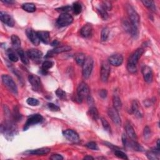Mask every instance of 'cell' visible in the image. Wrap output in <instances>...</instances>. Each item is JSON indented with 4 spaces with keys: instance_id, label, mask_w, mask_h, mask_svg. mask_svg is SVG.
Masks as SVG:
<instances>
[{
    "instance_id": "6da1fadb",
    "label": "cell",
    "mask_w": 160,
    "mask_h": 160,
    "mask_svg": "<svg viewBox=\"0 0 160 160\" xmlns=\"http://www.w3.org/2000/svg\"><path fill=\"white\" fill-rule=\"evenodd\" d=\"M89 91H89L88 85L85 82H81L77 88L76 101H78L79 103H81L83 99L86 98L89 95Z\"/></svg>"
},
{
    "instance_id": "7a4b0ae2",
    "label": "cell",
    "mask_w": 160,
    "mask_h": 160,
    "mask_svg": "<svg viewBox=\"0 0 160 160\" xmlns=\"http://www.w3.org/2000/svg\"><path fill=\"white\" fill-rule=\"evenodd\" d=\"M94 65V61L91 57L88 56L86 58L84 64L83 65V71L82 74L83 78L85 79H88L90 76Z\"/></svg>"
},
{
    "instance_id": "3957f363",
    "label": "cell",
    "mask_w": 160,
    "mask_h": 160,
    "mask_svg": "<svg viewBox=\"0 0 160 160\" xmlns=\"http://www.w3.org/2000/svg\"><path fill=\"white\" fill-rule=\"evenodd\" d=\"M126 9L127 13L129 16L130 21L134 25V26H135L136 27L138 28L139 24L140 18H139V15L138 14V13L130 4H127Z\"/></svg>"
},
{
    "instance_id": "277c9868",
    "label": "cell",
    "mask_w": 160,
    "mask_h": 160,
    "mask_svg": "<svg viewBox=\"0 0 160 160\" xmlns=\"http://www.w3.org/2000/svg\"><path fill=\"white\" fill-rule=\"evenodd\" d=\"M1 78L3 84L9 90L15 94H18V87L13 79L8 74H4L2 76Z\"/></svg>"
},
{
    "instance_id": "5b68a950",
    "label": "cell",
    "mask_w": 160,
    "mask_h": 160,
    "mask_svg": "<svg viewBox=\"0 0 160 160\" xmlns=\"http://www.w3.org/2000/svg\"><path fill=\"white\" fill-rule=\"evenodd\" d=\"M73 21V16L69 13H62L57 20V24L60 27H65Z\"/></svg>"
},
{
    "instance_id": "8992f818",
    "label": "cell",
    "mask_w": 160,
    "mask_h": 160,
    "mask_svg": "<svg viewBox=\"0 0 160 160\" xmlns=\"http://www.w3.org/2000/svg\"><path fill=\"white\" fill-rule=\"evenodd\" d=\"M28 80L33 91L40 92L41 90L42 84L39 76L35 74H30L28 76Z\"/></svg>"
},
{
    "instance_id": "52a82bcc",
    "label": "cell",
    "mask_w": 160,
    "mask_h": 160,
    "mask_svg": "<svg viewBox=\"0 0 160 160\" xmlns=\"http://www.w3.org/2000/svg\"><path fill=\"white\" fill-rule=\"evenodd\" d=\"M110 64L107 61H103L101 64V67L100 70V76L101 80L103 82H107L110 76L111 68L110 66Z\"/></svg>"
},
{
    "instance_id": "ba28073f",
    "label": "cell",
    "mask_w": 160,
    "mask_h": 160,
    "mask_svg": "<svg viewBox=\"0 0 160 160\" xmlns=\"http://www.w3.org/2000/svg\"><path fill=\"white\" fill-rule=\"evenodd\" d=\"M43 120V117L40 114H33L27 119V123L24 126V130L26 131L31 126L41 123Z\"/></svg>"
},
{
    "instance_id": "9c48e42d",
    "label": "cell",
    "mask_w": 160,
    "mask_h": 160,
    "mask_svg": "<svg viewBox=\"0 0 160 160\" xmlns=\"http://www.w3.org/2000/svg\"><path fill=\"white\" fill-rule=\"evenodd\" d=\"M16 129L14 125H13L11 123H6L4 125H1V132L4 133V136L6 138L11 137L16 134Z\"/></svg>"
},
{
    "instance_id": "30bf717a",
    "label": "cell",
    "mask_w": 160,
    "mask_h": 160,
    "mask_svg": "<svg viewBox=\"0 0 160 160\" xmlns=\"http://www.w3.org/2000/svg\"><path fill=\"white\" fill-rule=\"evenodd\" d=\"M108 116L111 118L113 122L118 126H121V119L119 115L118 111L114 108H110L108 110Z\"/></svg>"
},
{
    "instance_id": "8fae6325",
    "label": "cell",
    "mask_w": 160,
    "mask_h": 160,
    "mask_svg": "<svg viewBox=\"0 0 160 160\" xmlns=\"http://www.w3.org/2000/svg\"><path fill=\"white\" fill-rule=\"evenodd\" d=\"M63 134L69 142L77 143L80 141L78 134L73 130H66L63 132Z\"/></svg>"
},
{
    "instance_id": "7c38bea8",
    "label": "cell",
    "mask_w": 160,
    "mask_h": 160,
    "mask_svg": "<svg viewBox=\"0 0 160 160\" xmlns=\"http://www.w3.org/2000/svg\"><path fill=\"white\" fill-rule=\"evenodd\" d=\"M123 24L125 30L131 34L133 37L136 38L138 36V28L134 26L129 20L124 21Z\"/></svg>"
},
{
    "instance_id": "4fadbf2b",
    "label": "cell",
    "mask_w": 160,
    "mask_h": 160,
    "mask_svg": "<svg viewBox=\"0 0 160 160\" xmlns=\"http://www.w3.org/2000/svg\"><path fill=\"white\" fill-rule=\"evenodd\" d=\"M143 53H144V49L143 48L137 49L135 52L130 55L128 63H130L133 64V65H136V64L138 63L139 58L142 57Z\"/></svg>"
},
{
    "instance_id": "5bb4252c",
    "label": "cell",
    "mask_w": 160,
    "mask_h": 160,
    "mask_svg": "<svg viewBox=\"0 0 160 160\" xmlns=\"http://www.w3.org/2000/svg\"><path fill=\"white\" fill-rule=\"evenodd\" d=\"M26 33L29 38L30 41L33 43L35 46H38L40 43V40L38 36L37 32H35L33 29L31 28H28L26 31Z\"/></svg>"
},
{
    "instance_id": "9a60e30c",
    "label": "cell",
    "mask_w": 160,
    "mask_h": 160,
    "mask_svg": "<svg viewBox=\"0 0 160 160\" xmlns=\"http://www.w3.org/2000/svg\"><path fill=\"white\" fill-rule=\"evenodd\" d=\"M123 62V57L120 54L113 55L108 58V63L114 66H119L122 65Z\"/></svg>"
},
{
    "instance_id": "2e32d148",
    "label": "cell",
    "mask_w": 160,
    "mask_h": 160,
    "mask_svg": "<svg viewBox=\"0 0 160 160\" xmlns=\"http://www.w3.org/2000/svg\"><path fill=\"white\" fill-rule=\"evenodd\" d=\"M0 18L2 22H3L6 25L10 27H13L15 25V21L12 16L7 13L6 12L1 11L0 12Z\"/></svg>"
},
{
    "instance_id": "e0dca14e",
    "label": "cell",
    "mask_w": 160,
    "mask_h": 160,
    "mask_svg": "<svg viewBox=\"0 0 160 160\" xmlns=\"http://www.w3.org/2000/svg\"><path fill=\"white\" fill-rule=\"evenodd\" d=\"M142 74L143 75L144 80L146 83H150L152 82L153 79V73L152 69L150 67L144 66L142 68Z\"/></svg>"
},
{
    "instance_id": "ac0fdd59",
    "label": "cell",
    "mask_w": 160,
    "mask_h": 160,
    "mask_svg": "<svg viewBox=\"0 0 160 160\" xmlns=\"http://www.w3.org/2000/svg\"><path fill=\"white\" fill-rule=\"evenodd\" d=\"M93 33V26L91 24L87 23L83 26L81 29L80 33L81 36L84 38L91 37Z\"/></svg>"
},
{
    "instance_id": "d6986e66",
    "label": "cell",
    "mask_w": 160,
    "mask_h": 160,
    "mask_svg": "<svg viewBox=\"0 0 160 160\" xmlns=\"http://www.w3.org/2000/svg\"><path fill=\"white\" fill-rule=\"evenodd\" d=\"M27 54L29 58L32 60H39L43 56V53L41 51L36 49H28L27 52Z\"/></svg>"
},
{
    "instance_id": "ffe728a7",
    "label": "cell",
    "mask_w": 160,
    "mask_h": 160,
    "mask_svg": "<svg viewBox=\"0 0 160 160\" xmlns=\"http://www.w3.org/2000/svg\"><path fill=\"white\" fill-rule=\"evenodd\" d=\"M125 130L126 132V134L130 137L132 140L133 141H136L138 138L136 133L134 131V128L132 127V126L130 123H127L125 126Z\"/></svg>"
},
{
    "instance_id": "44dd1931",
    "label": "cell",
    "mask_w": 160,
    "mask_h": 160,
    "mask_svg": "<svg viewBox=\"0 0 160 160\" xmlns=\"http://www.w3.org/2000/svg\"><path fill=\"white\" fill-rule=\"evenodd\" d=\"M37 34L41 41L45 44H48L49 43L50 37H49V33L48 31H38Z\"/></svg>"
},
{
    "instance_id": "7402d4cb",
    "label": "cell",
    "mask_w": 160,
    "mask_h": 160,
    "mask_svg": "<svg viewBox=\"0 0 160 160\" xmlns=\"http://www.w3.org/2000/svg\"><path fill=\"white\" fill-rule=\"evenodd\" d=\"M131 110H132L133 113L136 116H137L138 118L142 117L143 114H142V112H141V111L139 110V103L137 101L134 100L133 101L132 106H131Z\"/></svg>"
},
{
    "instance_id": "603a6c76",
    "label": "cell",
    "mask_w": 160,
    "mask_h": 160,
    "mask_svg": "<svg viewBox=\"0 0 160 160\" xmlns=\"http://www.w3.org/2000/svg\"><path fill=\"white\" fill-rule=\"evenodd\" d=\"M147 157L150 159H159V150L156 148H153L147 152Z\"/></svg>"
},
{
    "instance_id": "cb8c5ba5",
    "label": "cell",
    "mask_w": 160,
    "mask_h": 160,
    "mask_svg": "<svg viewBox=\"0 0 160 160\" xmlns=\"http://www.w3.org/2000/svg\"><path fill=\"white\" fill-rule=\"evenodd\" d=\"M51 149L49 148H38L36 150H33L29 151V153L31 155H45L48 154L50 152Z\"/></svg>"
},
{
    "instance_id": "d4e9b609",
    "label": "cell",
    "mask_w": 160,
    "mask_h": 160,
    "mask_svg": "<svg viewBox=\"0 0 160 160\" xmlns=\"http://www.w3.org/2000/svg\"><path fill=\"white\" fill-rule=\"evenodd\" d=\"M17 53L20 56V59L22 61L23 63H24V65H28L29 64V58L28 56L27 53H25L24 51L21 48H18L17 49Z\"/></svg>"
},
{
    "instance_id": "484cf974",
    "label": "cell",
    "mask_w": 160,
    "mask_h": 160,
    "mask_svg": "<svg viewBox=\"0 0 160 160\" xmlns=\"http://www.w3.org/2000/svg\"><path fill=\"white\" fill-rule=\"evenodd\" d=\"M113 104L114 106V108L118 111L121 110L122 108V102L121 99L117 95H114L113 97Z\"/></svg>"
},
{
    "instance_id": "4316f807",
    "label": "cell",
    "mask_w": 160,
    "mask_h": 160,
    "mask_svg": "<svg viewBox=\"0 0 160 160\" xmlns=\"http://www.w3.org/2000/svg\"><path fill=\"white\" fill-rule=\"evenodd\" d=\"M72 50V47H70L69 46L67 45H64V46H61L55 48L54 49H52V52L54 55L55 54H59L64 52H67L69 51Z\"/></svg>"
},
{
    "instance_id": "83f0119b",
    "label": "cell",
    "mask_w": 160,
    "mask_h": 160,
    "mask_svg": "<svg viewBox=\"0 0 160 160\" xmlns=\"http://www.w3.org/2000/svg\"><path fill=\"white\" fill-rule=\"evenodd\" d=\"M88 114L93 120L97 121L99 118V113L97 108L94 106H90L88 111Z\"/></svg>"
},
{
    "instance_id": "f1b7e54d",
    "label": "cell",
    "mask_w": 160,
    "mask_h": 160,
    "mask_svg": "<svg viewBox=\"0 0 160 160\" xmlns=\"http://www.w3.org/2000/svg\"><path fill=\"white\" fill-rule=\"evenodd\" d=\"M22 8L28 13H33L36 11V8L33 3H27L22 5Z\"/></svg>"
},
{
    "instance_id": "f546056e",
    "label": "cell",
    "mask_w": 160,
    "mask_h": 160,
    "mask_svg": "<svg viewBox=\"0 0 160 160\" xmlns=\"http://www.w3.org/2000/svg\"><path fill=\"white\" fill-rule=\"evenodd\" d=\"M74 60L78 65L83 66L86 60L85 55L81 53L76 54L74 56Z\"/></svg>"
},
{
    "instance_id": "4dcf8cb0",
    "label": "cell",
    "mask_w": 160,
    "mask_h": 160,
    "mask_svg": "<svg viewBox=\"0 0 160 160\" xmlns=\"http://www.w3.org/2000/svg\"><path fill=\"white\" fill-rule=\"evenodd\" d=\"M11 43L12 45L15 48H16L17 49L18 48H20L21 46V40L20 39V38H19L17 35H12L11 37Z\"/></svg>"
},
{
    "instance_id": "1f68e13d",
    "label": "cell",
    "mask_w": 160,
    "mask_h": 160,
    "mask_svg": "<svg viewBox=\"0 0 160 160\" xmlns=\"http://www.w3.org/2000/svg\"><path fill=\"white\" fill-rule=\"evenodd\" d=\"M53 66V63L51 61H45L42 64V68L41 70L44 73L48 72V70L50 68H52Z\"/></svg>"
},
{
    "instance_id": "d6a6232c",
    "label": "cell",
    "mask_w": 160,
    "mask_h": 160,
    "mask_svg": "<svg viewBox=\"0 0 160 160\" xmlns=\"http://www.w3.org/2000/svg\"><path fill=\"white\" fill-rule=\"evenodd\" d=\"M143 4L146 6V8H148L149 10H150L152 11H156V6L155 4V3L153 1H147V0H145V1H142Z\"/></svg>"
},
{
    "instance_id": "836d02e7",
    "label": "cell",
    "mask_w": 160,
    "mask_h": 160,
    "mask_svg": "<svg viewBox=\"0 0 160 160\" xmlns=\"http://www.w3.org/2000/svg\"><path fill=\"white\" fill-rule=\"evenodd\" d=\"M98 11L99 12L100 15H101V17L103 18L104 20H107L108 18V14L107 10L106 9H105L101 4L100 5V6L98 8Z\"/></svg>"
},
{
    "instance_id": "e575fe53",
    "label": "cell",
    "mask_w": 160,
    "mask_h": 160,
    "mask_svg": "<svg viewBox=\"0 0 160 160\" xmlns=\"http://www.w3.org/2000/svg\"><path fill=\"white\" fill-rule=\"evenodd\" d=\"M110 31L108 28L106 27L103 29V30L101 31V39L102 41H105L107 40L109 35H110Z\"/></svg>"
},
{
    "instance_id": "d590c367",
    "label": "cell",
    "mask_w": 160,
    "mask_h": 160,
    "mask_svg": "<svg viewBox=\"0 0 160 160\" xmlns=\"http://www.w3.org/2000/svg\"><path fill=\"white\" fill-rule=\"evenodd\" d=\"M8 56L10 60L13 62H17L18 61V56L15 54L14 52H13L12 49H8Z\"/></svg>"
},
{
    "instance_id": "8d00e7d4",
    "label": "cell",
    "mask_w": 160,
    "mask_h": 160,
    "mask_svg": "<svg viewBox=\"0 0 160 160\" xmlns=\"http://www.w3.org/2000/svg\"><path fill=\"white\" fill-rule=\"evenodd\" d=\"M56 94L58 97L61 100H66V93L62 89L58 88L56 91Z\"/></svg>"
},
{
    "instance_id": "74e56055",
    "label": "cell",
    "mask_w": 160,
    "mask_h": 160,
    "mask_svg": "<svg viewBox=\"0 0 160 160\" xmlns=\"http://www.w3.org/2000/svg\"><path fill=\"white\" fill-rule=\"evenodd\" d=\"M73 10L74 11V13L76 15H78L80 14V13L81 12V10H82V7H81V5L80 4V3H79L78 2H76L73 4Z\"/></svg>"
},
{
    "instance_id": "f35d334b",
    "label": "cell",
    "mask_w": 160,
    "mask_h": 160,
    "mask_svg": "<svg viewBox=\"0 0 160 160\" xmlns=\"http://www.w3.org/2000/svg\"><path fill=\"white\" fill-rule=\"evenodd\" d=\"M114 155H116V156H117L119 158L123 159H128L127 155L125 154V153L123 151H121V150H114Z\"/></svg>"
},
{
    "instance_id": "ab89813d",
    "label": "cell",
    "mask_w": 160,
    "mask_h": 160,
    "mask_svg": "<svg viewBox=\"0 0 160 160\" xmlns=\"http://www.w3.org/2000/svg\"><path fill=\"white\" fill-rule=\"evenodd\" d=\"M72 10H73L72 7V6H63V7L56 9V10H57L58 11L61 12V13H68V12Z\"/></svg>"
},
{
    "instance_id": "60d3db41",
    "label": "cell",
    "mask_w": 160,
    "mask_h": 160,
    "mask_svg": "<svg viewBox=\"0 0 160 160\" xmlns=\"http://www.w3.org/2000/svg\"><path fill=\"white\" fill-rule=\"evenodd\" d=\"M101 123H102V125H103V126L104 128V129L107 131H111V127H110V124H109V123L107 121V120L103 118H101Z\"/></svg>"
},
{
    "instance_id": "b9f144b4",
    "label": "cell",
    "mask_w": 160,
    "mask_h": 160,
    "mask_svg": "<svg viewBox=\"0 0 160 160\" xmlns=\"http://www.w3.org/2000/svg\"><path fill=\"white\" fill-rule=\"evenodd\" d=\"M27 103L30 105V106H38V105H39L40 102L39 101H38V100L34 98H29L27 101Z\"/></svg>"
},
{
    "instance_id": "7bdbcfd3",
    "label": "cell",
    "mask_w": 160,
    "mask_h": 160,
    "mask_svg": "<svg viewBox=\"0 0 160 160\" xmlns=\"http://www.w3.org/2000/svg\"><path fill=\"white\" fill-rule=\"evenodd\" d=\"M127 69L131 73H135L137 72L136 65H133V64L128 63L127 64Z\"/></svg>"
},
{
    "instance_id": "ee69618b",
    "label": "cell",
    "mask_w": 160,
    "mask_h": 160,
    "mask_svg": "<svg viewBox=\"0 0 160 160\" xmlns=\"http://www.w3.org/2000/svg\"><path fill=\"white\" fill-rule=\"evenodd\" d=\"M86 146L88 148L91 149V150H98L99 149L97 143H95L94 142H91L88 143L86 145Z\"/></svg>"
},
{
    "instance_id": "f6af8a7d",
    "label": "cell",
    "mask_w": 160,
    "mask_h": 160,
    "mask_svg": "<svg viewBox=\"0 0 160 160\" xmlns=\"http://www.w3.org/2000/svg\"><path fill=\"white\" fill-rule=\"evenodd\" d=\"M48 106L49 110L52 111H59L60 110V108L58 106H57L52 103H48Z\"/></svg>"
},
{
    "instance_id": "bcb514c9",
    "label": "cell",
    "mask_w": 160,
    "mask_h": 160,
    "mask_svg": "<svg viewBox=\"0 0 160 160\" xmlns=\"http://www.w3.org/2000/svg\"><path fill=\"white\" fill-rule=\"evenodd\" d=\"M101 5L103 6V7L106 9L107 11L108 10H111V8H112V5H111V3L110 2V1H103L101 2Z\"/></svg>"
},
{
    "instance_id": "7dc6e473",
    "label": "cell",
    "mask_w": 160,
    "mask_h": 160,
    "mask_svg": "<svg viewBox=\"0 0 160 160\" xmlns=\"http://www.w3.org/2000/svg\"><path fill=\"white\" fill-rule=\"evenodd\" d=\"M144 136L145 138H149L151 135V130L148 126H146L144 129Z\"/></svg>"
},
{
    "instance_id": "c3c4849f",
    "label": "cell",
    "mask_w": 160,
    "mask_h": 160,
    "mask_svg": "<svg viewBox=\"0 0 160 160\" xmlns=\"http://www.w3.org/2000/svg\"><path fill=\"white\" fill-rule=\"evenodd\" d=\"M107 94H108V92L106 91V89H101V90H100L99 91V95L100 97L102 98H106L107 97Z\"/></svg>"
},
{
    "instance_id": "681fc988",
    "label": "cell",
    "mask_w": 160,
    "mask_h": 160,
    "mask_svg": "<svg viewBox=\"0 0 160 160\" xmlns=\"http://www.w3.org/2000/svg\"><path fill=\"white\" fill-rule=\"evenodd\" d=\"M50 159L52 160H63V157L59 154H54L50 157Z\"/></svg>"
},
{
    "instance_id": "f907efd6",
    "label": "cell",
    "mask_w": 160,
    "mask_h": 160,
    "mask_svg": "<svg viewBox=\"0 0 160 160\" xmlns=\"http://www.w3.org/2000/svg\"><path fill=\"white\" fill-rule=\"evenodd\" d=\"M86 99H87V102H88V105L90 106H93V105H94V101L93 98L91 97V96L89 95L88 97L86 98Z\"/></svg>"
},
{
    "instance_id": "816d5d0a",
    "label": "cell",
    "mask_w": 160,
    "mask_h": 160,
    "mask_svg": "<svg viewBox=\"0 0 160 160\" xmlns=\"http://www.w3.org/2000/svg\"><path fill=\"white\" fill-rule=\"evenodd\" d=\"M127 140H128V138H127V136L126 134L123 133V135H122V142H123V145L125 146L126 144V142H127Z\"/></svg>"
},
{
    "instance_id": "f5cc1de1",
    "label": "cell",
    "mask_w": 160,
    "mask_h": 160,
    "mask_svg": "<svg viewBox=\"0 0 160 160\" xmlns=\"http://www.w3.org/2000/svg\"><path fill=\"white\" fill-rule=\"evenodd\" d=\"M3 3H8V4H12V3H14L15 1H12V0H6V1H2Z\"/></svg>"
},
{
    "instance_id": "db71d44e",
    "label": "cell",
    "mask_w": 160,
    "mask_h": 160,
    "mask_svg": "<svg viewBox=\"0 0 160 160\" xmlns=\"http://www.w3.org/2000/svg\"><path fill=\"white\" fill-rule=\"evenodd\" d=\"M58 44H59V42L57 40L54 41L52 43V46H57V45H58Z\"/></svg>"
},
{
    "instance_id": "11a10c76",
    "label": "cell",
    "mask_w": 160,
    "mask_h": 160,
    "mask_svg": "<svg viewBox=\"0 0 160 160\" xmlns=\"http://www.w3.org/2000/svg\"><path fill=\"white\" fill-rule=\"evenodd\" d=\"M83 159H94V158H93L92 156H86L84 157V158H83Z\"/></svg>"
},
{
    "instance_id": "9f6ffc18",
    "label": "cell",
    "mask_w": 160,
    "mask_h": 160,
    "mask_svg": "<svg viewBox=\"0 0 160 160\" xmlns=\"http://www.w3.org/2000/svg\"><path fill=\"white\" fill-rule=\"evenodd\" d=\"M156 148L158 150H160V146H159V139H158L157 141V146H156Z\"/></svg>"
},
{
    "instance_id": "6f0895ef",
    "label": "cell",
    "mask_w": 160,
    "mask_h": 160,
    "mask_svg": "<svg viewBox=\"0 0 160 160\" xmlns=\"http://www.w3.org/2000/svg\"><path fill=\"white\" fill-rule=\"evenodd\" d=\"M96 159H106V158L105 157H98V158H97Z\"/></svg>"
}]
</instances>
